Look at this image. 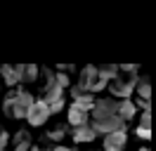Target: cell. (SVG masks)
Listing matches in <instances>:
<instances>
[{"instance_id":"obj_1","label":"cell","mask_w":156,"mask_h":151,"mask_svg":"<svg viewBox=\"0 0 156 151\" xmlns=\"http://www.w3.org/2000/svg\"><path fill=\"white\" fill-rule=\"evenodd\" d=\"M137 68L135 64H123L118 66V76L109 83V92L114 94V97H118L121 102H126V99H130V94H133V90L137 87V83H140V76H137Z\"/></svg>"},{"instance_id":"obj_2","label":"cell","mask_w":156,"mask_h":151,"mask_svg":"<svg viewBox=\"0 0 156 151\" xmlns=\"http://www.w3.org/2000/svg\"><path fill=\"white\" fill-rule=\"evenodd\" d=\"M33 97H31L29 90H14L5 97V102H2V111L7 118H26V113L29 109L33 106Z\"/></svg>"},{"instance_id":"obj_3","label":"cell","mask_w":156,"mask_h":151,"mask_svg":"<svg viewBox=\"0 0 156 151\" xmlns=\"http://www.w3.org/2000/svg\"><path fill=\"white\" fill-rule=\"evenodd\" d=\"M50 116H52V113H50V106L43 102V99H36L33 106L29 109V113H26V121H29L33 128H40V125H45V121H48Z\"/></svg>"},{"instance_id":"obj_4","label":"cell","mask_w":156,"mask_h":151,"mask_svg":"<svg viewBox=\"0 0 156 151\" xmlns=\"http://www.w3.org/2000/svg\"><path fill=\"white\" fill-rule=\"evenodd\" d=\"M126 142H128V128L118 130V132H111V135L104 137V151H123Z\"/></svg>"},{"instance_id":"obj_5","label":"cell","mask_w":156,"mask_h":151,"mask_svg":"<svg viewBox=\"0 0 156 151\" xmlns=\"http://www.w3.org/2000/svg\"><path fill=\"white\" fill-rule=\"evenodd\" d=\"M69 125H73V128H80V125H88V111L85 109H80L78 104H71L69 106Z\"/></svg>"},{"instance_id":"obj_6","label":"cell","mask_w":156,"mask_h":151,"mask_svg":"<svg viewBox=\"0 0 156 151\" xmlns=\"http://www.w3.org/2000/svg\"><path fill=\"white\" fill-rule=\"evenodd\" d=\"M95 137H97V132H95V128L92 125H80V128H73V142L76 144H85V142H95Z\"/></svg>"},{"instance_id":"obj_7","label":"cell","mask_w":156,"mask_h":151,"mask_svg":"<svg viewBox=\"0 0 156 151\" xmlns=\"http://www.w3.org/2000/svg\"><path fill=\"white\" fill-rule=\"evenodd\" d=\"M0 73H2V78H5V85H17L21 83V71H19V64L17 66H10V64H5L2 68H0Z\"/></svg>"},{"instance_id":"obj_8","label":"cell","mask_w":156,"mask_h":151,"mask_svg":"<svg viewBox=\"0 0 156 151\" xmlns=\"http://www.w3.org/2000/svg\"><path fill=\"white\" fill-rule=\"evenodd\" d=\"M135 113H137L135 102H130V99H126V102H118V116H121L126 123L130 121V118H135Z\"/></svg>"},{"instance_id":"obj_9","label":"cell","mask_w":156,"mask_h":151,"mask_svg":"<svg viewBox=\"0 0 156 151\" xmlns=\"http://www.w3.org/2000/svg\"><path fill=\"white\" fill-rule=\"evenodd\" d=\"M19 71H21V83H33L38 78V66L36 64H19Z\"/></svg>"},{"instance_id":"obj_10","label":"cell","mask_w":156,"mask_h":151,"mask_svg":"<svg viewBox=\"0 0 156 151\" xmlns=\"http://www.w3.org/2000/svg\"><path fill=\"white\" fill-rule=\"evenodd\" d=\"M137 97L142 99V102H149L151 104V85H149V80L147 78H140V83H137Z\"/></svg>"},{"instance_id":"obj_11","label":"cell","mask_w":156,"mask_h":151,"mask_svg":"<svg viewBox=\"0 0 156 151\" xmlns=\"http://www.w3.org/2000/svg\"><path fill=\"white\" fill-rule=\"evenodd\" d=\"M137 128H142V130H151V111H144L140 116V125Z\"/></svg>"},{"instance_id":"obj_12","label":"cell","mask_w":156,"mask_h":151,"mask_svg":"<svg viewBox=\"0 0 156 151\" xmlns=\"http://www.w3.org/2000/svg\"><path fill=\"white\" fill-rule=\"evenodd\" d=\"M64 132H66V128L62 125V128H57V130H52V132H48L45 135V139H52V142H59L62 137H64Z\"/></svg>"},{"instance_id":"obj_13","label":"cell","mask_w":156,"mask_h":151,"mask_svg":"<svg viewBox=\"0 0 156 151\" xmlns=\"http://www.w3.org/2000/svg\"><path fill=\"white\" fill-rule=\"evenodd\" d=\"M55 83H57L62 90H66L69 87V76L66 73H55Z\"/></svg>"},{"instance_id":"obj_14","label":"cell","mask_w":156,"mask_h":151,"mask_svg":"<svg viewBox=\"0 0 156 151\" xmlns=\"http://www.w3.org/2000/svg\"><path fill=\"white\" fill-rule=\"evenodd\" d=\"M31 139H24V142H19V144H14V151H31Z\"/></svg>"},{"instance_id":"obj_15","label":"cell","mask_w":156,"mask_h":151,"mask_svg":"<svg viewBox=\"0 0 156 151\" xmlns=\"http://www.w3.org/2000/svg\"><path fill=\"white\" fill-rule=\"evenodd\" d=\"M7 142H10V135L5 130H0V151H5V146H7Z\"/></svg>"},{"instance_id":"obj_16","label":"cell","mask_w":156,"mask_h":151,"mask_svg":"<svg viewBox=\"0 0 156 151\" xmlns=\"http://www.w3.org/2000/svg\"><path fill=\"white\" fill-rule=\"evenodd\" d=\"M137 137H140V139H151V130H142V128H137Z\"/></svg>"},{"instance_id":"obj_17","label":"cell","mask_w":156,"mask_h":151,"mask_svg":"<svg viewBox=\"0 0 156 151\" xmlns=\"http://www.w3.org/2000/svg\"><path fill=\"white\" fill-rule=\"evenodd\" d=\"M50 151H76V149H69V146H62V144H57L55 149H50Z\"/></svg>"},{"instance_id":"obj_18","label":"cell","mask_w":156,"mask_h":151,"mask_svg":"<svg viewBox=\"0 0 156 151\" xmlns=\"http://www.w3.org/2000/svg\"><path fill=\"white\" fill-rule=\"evenodd\" d=\"M31 151H40V146H36V144H33V146H31Z\"/></svg>"},{"instance_id":"obj_19","label":"cell","mask_w":156,"mask_h":151,"mask_svg":"<svg viewBox=\"0 0 156 151\" xmlns=\"http://www.w3.org/2000/svg\"><path fill=\"white\" fill-rule=\"evenodd\" d=\"M140 151H149V149H147V146H144V149H140Z\"/></svg>"}]
</instances>
